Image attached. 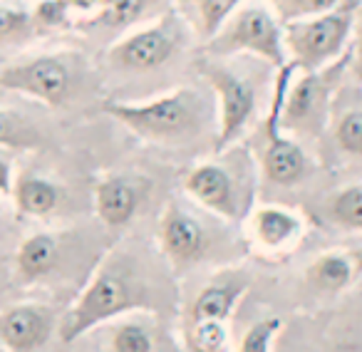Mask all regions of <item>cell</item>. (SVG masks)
Instances as JSON below:
<instances>
[{"label": "cell", "mask_w": 362, "mask_h": 352, "mask_svg": "<svg viewBox=\"0 0 362 352\" xmlns=\"http://www.w3.org/2000/svg\"><path fill=\"white\" fill-rule=\"evenodd\" d=\"M102 110L139 139L159 146H189L218 136V102L211 87L184 85L141 102L107 100Z\"/></svg>", "instance_id": "obj_1"}, {"label": "cell", "mask_w": 362, "mask_h": 352, "mask_svg": "<svg viewBox=\"0 0 362 352\" xmlns=\"http://www.w3.org/2000/svg\"><path fill=\"white\" fill-rule=\"evenodd\" d=\"M132 310L154 312V293L149 291L144 271L134 266L132 258L112 256L92 273L75 305L62 317L57 332L60 340L70 345L102 322L117 320Z\"/></svg>", "instance_id": "obj_2"}, {"label": "cell", "mask_w": 362, "mask_h": 352, "mask_svg": "<svg viewBox=\"0 0 362 352\" xmlns=\"http://www.w3.org/2000/svg\"><path fill=\"white\" fill-rule=\"evenodd\" d=\"M256 161L248 149L236 144L192 166L184 176V194L214 218L243 221L256 209Z\"/></svg>", "instance_id": "obj_3"}, {"label": "cell", "mask_w": 362, "mask_h": 352, "mask_svg": "<svg viewBox=\"0 0 362 352\" xmlns=\"http://www.w3.org/2000/svg\"><path fill=\"white\" fill-rule=\"evenodd\" d=\"M202 80L211 87L218 102V136L214 154L226 151L241 141L261 110V87L253 67L236 62V57H206L197 60Z\"/></svg>", "instance_id": "obj_4"}, {"label": "cell", "mask_w": 362, "mask_h": 352, "mask_svg": "<svg viewBox=\"0 0 362 352\" xmlns=\"http://www.w3.org/2000/svg\"><path fill=\"white\" fill-rule=\"evenodd\" d=\"M192 37H197L192 25L171 6L164 16L151 20L149 25L136 28L129 35L112 42L105 55V65L115 75H151V72L169 67L187 50Z\"/></svg>", "instance_id": "obj_5"}, {"label": "cell", "mask_w": 362, "mask_h": 352, "mask_svg": "<svg viewBox=\"0 0 362 352\" xmlns=\"http://www.w3.org/2000/svg\"><path fill=\"white\" fill-rule=\"evenodd\" d=\"M87 80V67L77 55H33L0 67V90L18 92L60 110L77 97Z\"/></svg>", "instance_id": "obj_6"}, {"label": "cell", "mask_w": 362, "mask_h": 352, "mask_svg": "<svg viewBox=\"0 0 362 352\" xmlns=\"http://www.w3.org/2000/svg\"><path fill=\"white\" fill-rule=\"evenodd\" d=\"M206 57H236L248 55L266 65L283 70L288 65L283 25L266 6H243L223 23V28L202 45Z\"/></svg>", "instance_id": "obj_7"}, {"label": "cell", "mask_w": 362, "mask_h": 352, "mask_svg": "<svg viewBox=\"0 0 362 352\" xmlns=\"http://www.w3.org/2000/svg\"><path fill=\"white\" fill-rule=\"evenodd\" d=\"M355 0H342V6L310 20L283 25L288 62L298 72H320L342 60L355 20Z\"/></svg>", "instance_id": "obj_8"}, {"label": "cell", "mask_w": 362, "mask_h": 352, "mask_svg": "<svg viewBox=\"0 0 362 352\" xmlns=\"http://www.w3.org/2000/svg\"><path fill=\"white\" fill-rule=\"evenodd\" d=\"M345 60L325 67L320 72H296L283 97L278 127L283 134L317 136L327 124L330 100Z\"/></svg>", "instance_id": "obj_9"}, {"label": "cell", "mask_w": 362, "mask_h": 352, "mask_svg": "<svg viewBox=\"0 0 362 352\" xmlns=\"http://www.w3.org/2000/svg\"><path fill=\"white\" fill-rule=\"evenodd\" d=\"M156 241H159V251L166 263L174 268V273H179L206 258L211 248V231L204 218L192 213L187 206L171 201L161 211Z\"/></svg>", "instance_id": "obj_10"}, {"label": "cell", "mask_w": 362, "mask_h": 352, "mask_svg": "<svg viewBox=\"0 0 362 352\" xmlns=\"http://www.w3.org/2000/svg\"><path fill=\"white\" fill-rule=\"evenodd\" d=\"M308 231L305 216L296 209L263 204L246 218V233L253 251L261 256H286L303 241Z\"/></svg>", "instance_id": "obj_11"}, {"label": "cell", "mask_w": 362, "mask_h": 352, "mask_svg": "<svg viewBox=\"0 0 362 352\" xmlns=\"http://www.w3.org/2000/svg\"><path fill=\"white\" fill-rule=\"evenodd\" d=\"M55 332V312L45 303L0 307V342L8 352H40Z\"/></svg>", "instance_id": "obj_12"}, {"label": "cell", "mask_w": 362, "mask_h": 352, "mask_svg": "<svg viewBox=\"0 0 362 352\" xmlns=\"http://www.w3.org/2000/svg\"><path fill=\"white\" fill-rule=\"evenodd\" d=\"M171 8V0H100L92 16L75 23V30L92 37H110L112 42L129 35L132 28L146 20H156Z\"/></svg>", "instance_id": "obj_13"}, {"label": "cell", "mask_w": 362, "mask_h": 352, "mask_svg": "<svg viewBox=\"0 0 362 352\" xmlns=\"http://www.w3.org/2000/svg\"><path fill=\"white\" fill-rule=\"evenodd\" d=\"M144 192L134 179L105 176L95 187V213L107 228H124L141 206Z\"/></svg>", "instance_id": "obj_14"}, {"label": "cell", "mask_w": 362, "mask_h": 352, "mask_svg": "<svg viewBox=\"0 0 362 352\" xmlns=\"http://www.w3.org/2000/svg\"><path fill=\"white\" fill-rule=\"evenodd\" d=\"M62 263V241L55 233H30L16 251V276L23 283H40L50 278Z\"/></svg>", "instance_id": "obj_15"}, {"label": "cell", "mask_w": 362, "mask_h": 352, "mask_svg": "<svg viewBox=\"0 0 362 352\" xmlns=\"http://www.w3.org/2000/svg\"><path fill=\"white\" fill-rule=\"evenodd\" d=\"M246 291H248L246 278H228V281L209 283L194 298L187 322H202V320L228 322L233 310L238 307V303H241V298L246 295Z\"/></svg>", "instance_id": "obj_16"}, {"label": "cell", "mask_w": 362, "mask_h": 352, "mask_svg": "<svg viewBox=\"0 0 362 352\" xmlns=\"http://www.w3.org/2000/svg\"><path fill=\"white\" fill-rule=\"evenodd\" d=\"M360 276V263L355 256L345 251H325L313 258V263L305 271V281L310 288L325 295H337L355 286Z\"/></svg>", "instance_id": "obj_17"}, {"label": "cell", "mask_w": 362, "mask_h": 352, "mask_svg": "<svg viewBox=\"0 0 362 352\" xmlns=\"http://www.w3.org/2000/svg\"><path fill=\"white\" fill-rule=\"evenodd\" d=\"M13 204L18 213L28 218H47L60 209L62 189L52 179L40 174H21L16 176L13 187Z\"/></svg>", "instance_id": "obj_18"}, {"label": "cell", "mask_w": 362, "mask_h": 352, "mask_svg": "<svg viewBox=\"0 0 362 352\" xmlns=\"http://www.w3.org/2000/svg\"><path fill=\"white\" fill-rule=\"evenodd\" d=\"M171 6L192 25L194 35L206 45L223 28V23L238 11L241 0H171Z\"/></svg>", "instance_id": "obj_19"}, {"label": "cell", "mask_w": 362, "mask_h": 352, "mask_svg": "<svg viewBox=\"0 0 362 352\" xmlns=\"http://www.w3.org/2000/svg\"><path fill=\"white\" fill-rule=\"evenodd\" d=\"M100 0H40L33 8V20L40 33L75 28L77 18H87V13H95Z\"/></svg>", "instance_id": "obj_20"}, {"label": "cell", "mask_w": 362, "mask_h": 352, "mask_svg": "<svg viewBox=\"0 0 362 352\" xmlns=\"http://www.w3.org/2000/svg\"><path fill=\"white\" fill-rule=\"evenodd\" d=\"M332 223L345 231H362V184H347L337 189L327 204Z\"/></svg>", "instance_id": "obj_21"}, {"label": "cell", "mask_w": 362, "mask_h": 352, "mask_svg": "<svg viewBox=\"0 0 362 352\" xmlns=\"http://www.w3.org/2000/svg\"><path fill=\"white\" fill-rule=\"evenodd\" d=\"M37 129L23 115L13 110H0V149L18 151V149H35Z\"/></svg>", "instance_id": "obj_22"}, {"label": "cell", "mask_w": 362, "mask_h": 352, "mask_svg": "<svg viewBox=\"0 0 362 352\" xmlns=\"http://www.w3.org/2000/svg\"><path fill=\"white\" fill-rule=\"evenodd\" d=\"M268 3L281 25L310 20V18L325 16L342 6V0H268Z\"/></svg>", "instance_id": "obj_23"}, {"label": "cell", "mask_w": 362, "mask_h": 352, "mask_svg": "<svg viewBox=\"0 0 362 352\" xmlns=\"http://www.w3.org/2000/svg\"><path fill=\"white\" fill-rule=\"evenodd\" d=\"M228 322H187V342L192 352H228Z\"/></svg>", "instance_id": "obj_24"}, {"label": "cell", "mask_w": 362, "mask_h": 352, "mask_svg": "<svg viewBox=\"0 0 362 352\" xmlns=\"http://www.w3.org/2000/svg\"><path fill=\"white\" fill-rule=\"evenodd\" d=\"M35 33L37 28L33 20V11L0 0V45H16Z\"/></svg>", "instance_id": "obj_25"}, {"label": "cell", "mask_w": 362, "mask_h": 352, "mask_svg": "<svg viewBox=\"0 0 362 352\" xmlns=\"http://www.w3.org/2000/svg\"><path fill=\"white\" fill-rule=\"evenodd\" d=\"M112 352H154V337L144 322L122 320L112 332Z\"/></svg>", "instance_id": "obj_26"}, {"label": "cell", "mask_w": 362, "mask_h": 352, "mask_svg": "<svg viewBox=\"0 0 362 352\" xmlns=\"http://www.w3.org/2000/svg\"><path fill=\"white\" fill-rule=\"evenodd\" d=\"M281 330H283L281 317H263V320L253 322V325L243 332L236 352H271L273 342H276Z\"/></svg>", "instance_id": "obj_27"}, {"label": "cell", "mask_w": 362, "mask_h": 352, "mask_svg": "<svg viewBox=\"0 0 362 352\" xmlns=\"http://www.w3.org/2000/svg\"><path fill=\"white\" fill-rule=\"evenodd\" d=\"M335 141L345 154L362 159V110H350L337 119Z\"/></svg>", "instance_id": "obj_28"}, {"label": "cell", "mask_w": 362, "mask_h": 352, "mask_svg": "<svg viewBox=\"0 0 362 352\" xmlns=\"http://www.w3.org/2000/svg\"><path fill=\"white\" fill-rule=\"evenodd\" d=\"M13 187H16V169L6 149H0V196H13Z\"/></svg>", "instance_id": "obj_29"}, {"label": "cell", "mask_w": 362, "mask_h": 352, "mask_svg": "<svg viewBox=\"0 0 362 352\" xmlns=\"http://www.w3.org/2000/svg\"><path fill=\"white\" fill-rule=\"evenodd\" d=\"M355 62H357V70L362 75V28H360V35H357V45H355Z\"/></svg>", "instance_id": "obj_30"}, {"label": "cell", "mask_w": 362, "mask_h": 352, "mask_svg": "<svg viewBox=\"0 0 362 352\" xmlns=\"http://www.w3.org/2000/svg\"><path fill=\"white\" fill-rule=\"evenodd\" d=\"M3 211H6V196H0V218H3Z\"/></svg>", "instance_id": "obj_31"}, {"label": "cell", "mask_w": 362, "mask_h": 352, "mask_svg": "<svg viewBox=\"0 0 362 352\" xmlns=\"http://www.w3.org/2000/svg\"><path fill=\"white\" fill-rule=\"evenodd\" d=\"M0 352H8V350H6V347H3V342H0Z\"/></svg>", "instance_id": "obj_32"}, {"label": "cell", "mask_w": 362, "mask_h": 352, "mask_svg": "<svg viewBox=\"0 0 362 352\" xmlns=\"http://www.w3.org/2000/svg\"><path fill=\"white\" fill-rule=\"evenodd\" d=\"M355 3H360V0H355Z\"/></svg>", "instance_id": "obj_33"}]
</instances>
